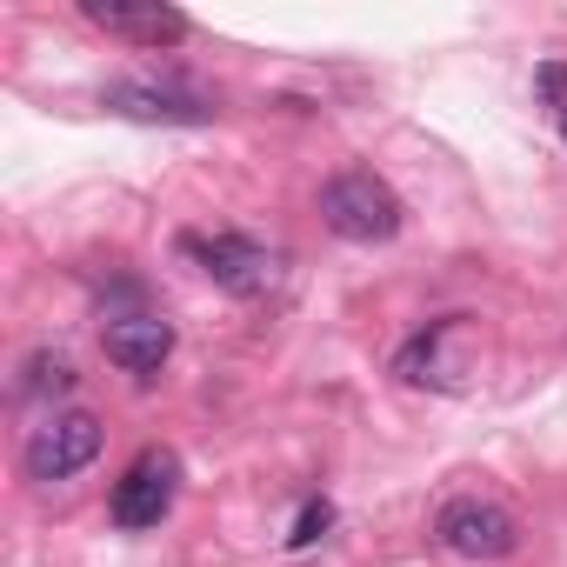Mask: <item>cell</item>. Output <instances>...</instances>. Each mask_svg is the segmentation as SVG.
<instances>
[{
  "label": "cell",
  "mask_w": 567,
  "mask_h": 567,
  "mask_svg": "<svg viewBox=\"0 0 567 567\" xmlns=\"http://www.w3.org/2000/svg\"><path fill=\"white\" fill-rule=\"evenodd\" d=\"M434 547L461 567H494L520 547V520L501 507V501H481V494H454L441 514H434Z\"/></svg>",
  "instance_id": "1"
},
{
  "label": "cell",
  "mask_w": 567,
  "mask_h": 567,
  "mask_svg": "<svg viewBox=\"0 0 567 567\" xmlns=\"http://www.w3.org/2000/svg\"><path fill=\"white\" fill-rule=\"evenodd\" d=\"M321 220H328L341 240L374 247V240H394V234H401V194H394L381 174L348 167V174H334V181L321 187Z\"/></svg>",
  "instance_id": "2"
},
{
  "label": "cell",
  "mask_w": 567,
  "mask_h": 567,
  "mask_svg": "<svg viewBox=\"0 0 567 567\" xmlns=\"http://www.w3.org/2000/svg\"><path fill=\"white\" fill-rule=\"evenodd\" d=\"M181 247L200 260V274L214 280V288H227L240 301H254V295L274 288V254L260 240H247V234H187Z\"/></svg>",
  "instance_id": "3"
},
{
  "label": "cell",
  "mask_w": 567,
  "mask_h": 567,
  "mask_svg": "<svg viewBox=\"0 0 567 567\" xmlns=\"http://www.w3.org/2000/svg\"><path fill=\"white\" fill-rule=\"evenodd\" d=\"M101 101L127 121H147V127H207L220 114L200 87H181V81H107Z\"/></svg>",
  "instance_id": "4"
},
{
  "label": "cell",
  "mask_w": 567,
  "mask_h": 567,
  "mask_svg": "<svg viewBox=\"0 0 567 567\" xmlns=\"http://www.w3.org/2000/svg\"><path fill=\"white\" fill-rule=\"evenodd\" d=\"M101 454V421L94 414H48L28 434V474L34 481H74Z\"/></svg>",
  "instance_id": "5"
},
{
  "label": "cell",
  "mask_w": 567,
  "mask_h": 567,
  "mask_svg": "<svg viewBox=\"0 0 567 567\" xmlns=\"http://www.w3.org/2000/svg\"><path fill=\"white\" fill-rule=\"evenodd\" d=\"M174 487H181L174 454H141V461L114 481V520H121V527H161V514L174 507Z\"/></svg>",
  "instance_id": "6"
},
{
  "label": "cell",
  "mask_w": 567,
  "mask_h": 567,
  "mask_svg": "<svg viewBox=\"0 0 567 567\" xmlns=\"http://www.w3.org/2000/svg\"><path fill=\"white\" fill-rule=\"evenodd\" d=\"M81 14L121 41H141V48H174L187 41V14L181 8H161V0H81Z\"/></svg>",
  "instance_id": "7"
},
{
  "label": "cell",
  "mask_w": 567,
  "mask_h": 567,
  "mask_svg": "<svg viewBox=\"0 0 567 567\" xmlns=\"http://www.w3.org/2000/svg\"><path fill=\"white\" fill-rule=\"evenodd\" d=\"M101 348H107V361L121 374H154L174 354V321H161V315H107Z\"/></svg>",
  "instance_id": "8"
},
{
  "label": "cell",
  "mask_w": 567,
  "mask_h": 567,
  "mask_svg": "<svg viewBox=\"0 0 567 567\" xmlns=\"http://www.w3.org/2000/svg\"><path fill=\"white\" fill-rule=\"evenodd\" d=\"M461 334H467V315H447V321H434L427 334H414V341L394 354V374H401L408 388H461V374H467V368L447 354Z\"/></svg>",
  "instance_id": "9"
},
{
  "label": "cell",
  "mask_w": 567,
  "mask_h": 567,
  "mask_svg": "<svg viewBox=\"0 0 567 567\" xmlns=\"http://www.w3.org/2000/svg\"><path fill=\"white\" fill-rule=\"evenodd\" d=\"M68 388H74V361L54 354V348H41V354L21 368V394H28V401H54V394H68Z\"/></svg>",
  "instance_id": "10"
},
{
  "label": "cell",
  "mask_w": 567,
  "mask_h": 567,
  "mask_svg": "<svg viewBox=\"0 0 567 567\" xmlns=\"http://www.w3.org/2000/svg\"><path fill=\"white\" fill-rule=\"evenodd\" d=\"M328 527H334V507H328V501H308V507L295 514V534H288V547H315Z\"/></svg>",
  "instance_id": "11"
},
{
  "label": "cell",
  "mask_w": 567,
  "mask_h": 567,
  "mask_svg": "<svg viewBox=\"0 0 567 567\" xmlns=\"http://www.w3.org/2000/svg\"><path fill=\"white\" fill-rule=\"evenodd\" d=\"M534 81H540V94H547V107H554V127H560V141H567V68H560V61H547Z\"/></svg>",
  "instance_id": "12"
}]
</instances>
